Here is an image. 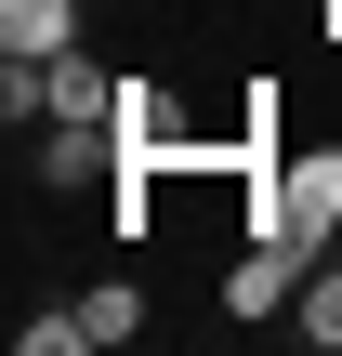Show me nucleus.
I'll return each mask as SVG.
<instances>
[{"label": "nucleus", "instance_id": "nucleus-1", "mask_svg": "<svg viewBox=\"0 0 342 356\" xmlns=\"http://www.w3.org/2000/svg\"><path fill=\"white\" fill-rule=\"evenodd\" d=\"M237 238H303V251H342V145H303V159H277L264 185H237Z\"/></svg>", "mask_w": 342, "mask_h": 356}, {"label": "nucleus", "instance_id": "nucleus-2", "mask_svg": "<svg viewBox=\"0 0 342 356\" xmlns=\"http://www.w3.org/2000/svg\"><path fill=\"white\" fill-rule=\"evenodd\" d=\"M316 264H330V251H303V238H250V251L224 264V317H277V304H303Z\"/></svg>", "mask_w": 342, "mask_h": 356}, {"label": "nucleus", "instance_id": "nucleus-3", "mask_svg": "<svg viewBox=\"0 0 342 356\" xmlns=\"http://www.w3.org/2000/svg\"><path fill=\"white\" fill-rule=\"evenodd\" d=\"M105 159H119V119H53V132H40V172H53V185H92Z\"/></svg>", "mask_w": 342, "mask_h": 356}, {"label": "nucleus", "instance_id": "nucleus-4", "mask_svg": "<svg viewBox=\"0 0 342 356\" xmlns=\"http://www.w3.org/2000/svg\"><path fill=\"white\" fill-rule=\"evenodd\" d=\"M66 40H79V0H0V53H40L53 66Z\"/></svg>", "mask_w": 342, "mask_h": 356}, {"label": "nucleus", "instance_id": "nucleus-5", "mask_svg": "<svg viewBox=\"0 0 342 356\" xmlns=\"http://www.w3.org/2000/svg\"><path fill=\"white\" fill-rule=\"evenodd\" d=\"M290 330H303L316 356H342V251L316 264V277H303V304H290Z\"/></svg>", "mask_w": 342, "mask_h": 356}, {"label": "nucleus", "instance_id": "nucleus-6", "mask_svg": "<svg viewBox=\"0 0 342 356\" xmlns=\"http://www.w3.org/2000/svg\"><path fill=\"white\" fill-rule=\"evenodd\" d=\"M79 330H92V343H132V330H145V277H105V291H79Z\"/></svg>", "mask_w": 342, "mask_h": 356}, {"label": "nucleus", "instance_id": "nucleus-7", "mask_svg": "<svg viewBox=\"0 0 342 356\" xmlns=\"http://www.w3.org/2000/svg\"><path fill=\"white\" fill-rule=\"evenodd\" d=\"M13 343H26V356H79L92 330H79V304H53V317H13Z\"/></svg>", "mask_w": 342, "mask_h": 356}, {"label": "nucleus", "instance_id": "nucleus-8", "mask_svg": "<svg viewBox=\"0 0 342 356\" xmlns=\"http://www.w3.org/2000/svg\"><path fill=\"white\" fill-rule=\"evenodd\" d=\"M330 26H342V0H330Z\"/></svg>", "mask_w": 342, "mask_h": 356}]
</instances>
